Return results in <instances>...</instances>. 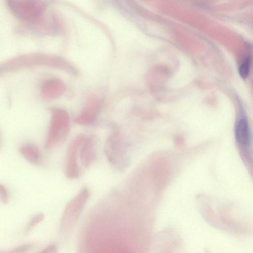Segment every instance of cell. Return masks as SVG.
I'll use <instances>...</instances> for the list:
<instances>
[{"mask_svg": "<svg viewBox=\"0 0 253 253\" xmlns=\"http://www.w3.org/2000/svg\"><path fill=\"white\" fill-rule=\"evenodd\" d=\"M46 67L68 73L74 76L80 74L78 69L72 64L58 58L51 57H25L8 61L0 66L1 74L14 72L32 68Z\"/></svg>", "mask_w": 253, "mask_h": 253, "instance_id": "1", "label": "cell"}, {"mask_svg": "<svg viewBox=\"0 0 253 253\" xmlns=\"http://www.w3.org/2000/svg\"><path fill=\"white\" fill-rule=\"evenodd\" d=\"M90 195L89 188L87 187H82L67 205L60 226V232L63 238L68 239L74 231Z\"/></svg>", "mask_w": 253, "mask_h": 253, "instance_id": "2", "label": "cell"}, {"mask_svg": "<svg viewBox=\"0 0 253 253\" xmlns=\"http://www.w3.org/2000/svg\"><path fill=\"white\" fill-rule=\"evenodd\" d=\"M71 128V119L64 109H52L51 122L45 144L46 149L50 150L62 145L66 140Z\"/></svg>", "mask_w": 253, "mask_h": 253, "instance_id": "3", "label": "cell"}, {"mask_svg": "<svg viewBox=\"0 0 253 253\" xmlns=\"http://www.w3.org/2000/svg\"><path fill=\"white\" fill-rule=\"evenodd\" d=\"M85 138L84 134H79L69 146L66 160V175L70 179H77L81 175L82 170L78 162V155Z\"/></svg>", "mask_w": 253, "mask_h": 253, "instance_id": "4", "label": "cell"}, {"mask_svg": "<svg viewBox=\"0 0 253 253\" xmlns=\"http://www.w3.org/2000/svg\"><path fill=\"white\" fill-rule=\"evenodd\" d=\"M100 105V101L98 97L93 94L89 96L85 108L75 119V123L83 126L93 124L99 112Z\"/></svg>", "mask_w": 253, "mask_h": 253, "instance_id": "5", "label": "cell"}, {"mask_svg": "<svg viewBox=\"0 0 253 253\" xmlns=\"http://www.w3.org/2000/svg\"><path fill=\"white\" fill-rule=\"evenodd\" d=\"M98 139L96 136L92 135L85 139L80 148L79 156L82 166L89 168L97 159V145Z\"/></svg>", "mask_w": 253, "mask_h": 253, "instance_id": "6", "label": "cell"}, {"mask_svg": "<svg viewBox=\"0 0 253 253\" xmlns=\"http://www.w3.org/2000/svg\"><path fill=\"white\" fill-rule=\"evenodd\" d=\"M66 90V85L63 80L52 78L43 82L41 86V94L45 100L53 101L61 97Z\"/></svg>", "mask_w": 253, "mask_h": 253, "instance_id": "7", "label": "cell"}, {"mask_svg": "<svg viewBox=\"0 0 253 253\" xmlns=\"http://www.w3.org/2000/svg\"><path fill=\"white\" fill-rule=\"evenodd\" d=\"M235 136L237 142L243 145H248L251 136L247 121L245 118L240 119L236 125Z\"/></svg>", "mask_w": 253, "mask_h": 253, "instance_id": "8", "label": "cell"}, {"mask_svg": "<svg viewBox=\"0 0 253 253\" xmlns=\"http://www.w3.org/2000/svg\"><path fill=\"white\" fill-rule=\"evenodd\" d=\"M20 152L28 161L33 164L38 165L42 161L41 151L35 145H25L21 147Z\"/></svg>", "mask_w": 253, "mask_h": 253, "instance_id": "9", "label": "cell"}, {"mask_svg": "<svg viewBox=\"0 0 253 253\" xmlns=\"http://www.w3.org/2000/svg\"><path fill=\"white\" fill-rule=\"evenodd\" d=\"M44 218V215L42 213H39L36 215L33 218H32L27 225L25 232L26 233H29L39 223H40L43 220Z\"/></svg>", "mask_w": 253, "mask_h": 253, "instance_id": "10", "label": "cell"}, {"mask_svg": "<svg viewBox=\"0 0 253 253\" xmlns=\"http://www.w3.org/2000/svg\"><path fill=\"white\" fill-rule=\"evenodd\" d=\"M251 61L248 57L242 63L239 69V72L240 76L246 79L248 76L250 70Z\"/></svg>", "mask_w": 253, "mask_h": 253, "instance_id": "11", "label": "cell"}, {"mask_svg": "<svg viewBox=\"0 0 253 253\" xmlns=\"http://www.w3.org/2000/svg\"><path fill=\"white\" fill-rule=\"evenodd\" d=\"M35 246V245L33 243L25 244L14 249L13 250H11L8 253H26L33 250Z\"/></svg>", "mask_w": 253, "mask_h": 253, "instance_id": "12", "label": "cell"}, {"mask_svg": "<svg viewBox=\"0 0 253 253\" xmlns=\"http://www.w3.org/2000/svg\"><path fill=\"white\" fill-rule=\"evenodd\" d=\"M0 197L4 203H7L9 201V194L6 188L2 184L0 185Z\"/></svg>", "mask_w": 253, "mask_h": 253, "instance_id": "13", "label": "cell"}, {"mask_svg": "<svg viewBox=\"0 0 253 253\" xmlns=\"http://www.w3.org/2000/svg\"><path fill=\"white\" fill-rule=\"evenodd\" d=\"M58 250V245L54 243L49 245L46 247L45 249H43L41 253H54L57 252Z\"/></svg>", "mask_w": 253, "mask_h": 253, "instance_id": "14", "label": "cell"}]
</instances>
